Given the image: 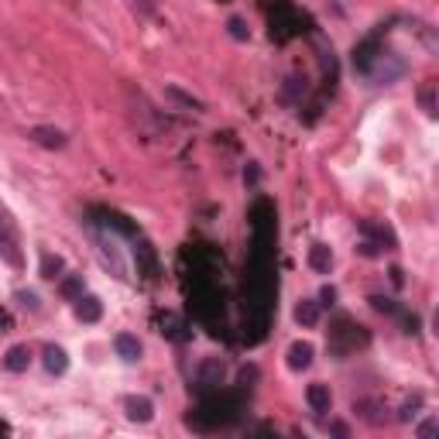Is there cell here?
<instances>
[{"label": "cell", "instance_id": "obj_1", "mask_svg": "<svg viewBox=\"0 0 439 439\" xmlns=\"http://www.w3.org/2000/svg\"><path fill=\"white\" fill-rule=\"evenodd\" d=\"M18 227H14V216L7 213V206H0V254L11 261L14 268H21V251H18Z\"/></svg>", "mask_w": 439, "mask_h": 439}, {"label": "cell", "instance_id": "obj_2", "mask_svg": "<svg viewBox=\"0 0 439 439\" xmlns=\"http://www.w3.org/2000/svg\"><path fill=\"white\" fill-rule=\"evenodd\" d=\"M124 409H128V419H134V422H152V415H155L152 398H144V395H130Z\"/></svg>", "mask_w": 439, "mask_h": 439}, {"label": "cell", "instance_id": "obj_3", "mask_svg": "<svg viewBox=\"0 0 439 439\" xmlns=\"http://www.w3.org/2000/svg\"><path fill=\"white\" fill-rule=\"evenodd\" d=\"M196 378H199V388H203V391L216 388L223 381V364L216 361V357H209V361L199 364V374H196Z\"/></svg>", "mask_w": 439, "mask_h": 439}, {"label": "cell", "instance_id": "obj_4", "mask_svg": "<svg viewBox=\"0 0 439 439\" xmlns=\"http://www.w3.org/2000/svg\"><path fill=\"white\" fill-rule=\"evenodd\" d=\"M35 144H42V148H66V134L58 128H31V134H27Z\"/></svg>", "mask_w": 439, "mask_h": 439}, {"label": "cell", "instance_id": "obj_5", "mask_svg": "<svg viewBox=\"0 0 439 439\" xmlns=\"http://www.w3.org/2000/svg\"><path fill=\"white\" fill-rule=\"evenodd\" d=\"M306 398H309V409L316 415H326L330 409H333V395H330V388L326 385H309Z\"/></svg>", "mask_w": 439, "mask_h": 439}, {"label": "cell", "instance_id": "obj_6", "mask_svg": "<svg viewBox=\"0 0 439 439\" xmlns=\"http://www.w3.org/2000/svg\"><path fill=\"white\" fill-rule=\"evenodd\" d=\"M309 268L312 271H319V275H330V268H333V251H330L326 244H312L309 247Z\"/></svg>", "mask_w": 439, "mask_h": 439}, {"label": "cell", "instance_id": "obj_7", "mask_svg": "<svg viewBox=\"0 0 439 439\" xmlns=\"http://www.w3.org/2000/svg\"><path fill=\"white\" fill-rule=\"evenodd\" d=\"M309 364H312V343H302V340H299V343L288 347V367H292V371H306Z\"/></svg>", "mask_w": 439, "mask_h": 439}, {"label": "cell", "instance_id": "obj_8", "mask_svg": "<svg viewBox=\"0 0 439 439\" xmlns=\"http://www.w3.org/2000/svg\"><path fill=\"white\" fill-rule=\"evenodd\" d=\"M27 364H31V350H27L25 343H18V347H11L7 354H4V367L7 371H27Z\"/></svg>", "mask_w": 439, "mask_h": 439}, {"label": "cell", "instance_id": "obj_9", "mask_svg": "<svg viewBox=\"0 0 439 439\" xmlns=\"http://www.w3.org/2000/svg\"><path fill=\"white\" fill-rule=\"evenodd\" d=\"M76 316L82 319V323H97V319L104 316V306H100V299H97V295H79Z\"/></svg>", "mask_w": 439, "mask_h": 439}, {"label": "cell", "instance_id": "obj_10", "mask_svg": "<svg viewBox=\"0 0 439 439\" xmlns=\"http://www.w3.org/2000/svg\"><path fill=\"white\" fill-rule=\"evenodd\" d=\"M66 367H69L66 350L62 347H45V371L49 374H66Z\"/></svg>", "mask_w": 439, "mask_h": 439}, {"label": "cell", "instance_id": "obj_11", "mask_svg": "<svg viewBox=\"0 0 439 439\" xmlns=\"http://www.w3.org/2000/svg\"><path fill=\"white\" fill-rule=\"evenodd\" d=\"M113 347H117V354L124 361H137L141 357V343H137V336H130V333H120L113 340Z\"/></svg>", "mask_w": 439, "mask_h": 439}, {"label": "cell", "instance_id": "obj_12", "mask_svg": "<svg viewBox=\"0 0 439 439\" xmlns=\"http://www.w3.org/2000/svg\"><path fill=\"white\" fill-rule=\"evenodd\" d=\"M134 254H137L141 268H144V278H158V261H155L152 244H137V247H134Z\"/></svg>", "mask_w": 439, "mask_h": 439}, {"label": "cell", "instance_id": "obj_13", "mask_svg": "<svg viewBox=\"0 0 439 439\" xmlns=\"http://www.w3.org/2000/svg\"><path fill=\"white\" fill-rule=\"evenodd\" d=\"M295 319H299L302 326H316V319H319V302H299Z\"/></svg>", "mask_w": 439, "mask_h": 439}, {"label": "cell", "instance_id": "obj_14", "mask_svg": "<svg viewBox=\"0 0 439 439\" xmlns=\"http://www.w3.org/2000/svg\"><path fill=\"white\" fill-rule=\"evenodd\" d=\"M62 271V258L58 254H42V278H58Z\"/></svg>", "mask_w": 439, "mask_h": 439}, {"label": "cell", "instance_id": "obj_15", "mask_svg": "<svg viewBox=\"0 0 439 439\" xmlns=\"http://www.w3.org/2000/svg\"><path fill=\"white\" fill-rule=\"evenodd\" d=\"M168 97H172V100H179V104H185V106H192L196 113H203V110H206V106L199 104L196 97H189V93H182L179 86H168Z\"/></svg>", "mask_w": 439, "mask_h": 439}, {"label": "cell", "instance_id": "obj_16", "mask_svg": "<svg viewBox=\"0 0 439 439\" xmlns=\"http://www.w3.org/2000/svg\"><path fill=\"white\" fill-rule=\"evenodd\" d=\"M227 31H230L233 42H247V38H251V31H247V25H244V18H230V21H227Z\"/></svg>", "mask_w": 439, "mask_h": 439}, {"label": "cell", "instance_id": "obj_17", "mask_svg": "<svg viewBox=\"0 0 439 439\" xmlns=\"http://www.w3.org/2000/svg\"><path fill=\"white\" fill-rule=\"evenodd\" d=\"M62 295H66V299H79V295H82V275H69V278L62 282Z\"/></svg>", "mask_w": 439, "mask_h": 439}, {"label": "cell", "instance_id": "obj_18", "mask_svg": "<svg viewBox=\"0 0 439 439\" xmlns=\"http://www.w3.org/2000/svg\"><path fill=\"white\" fill-rule=\"evenodd\" d=\"M419 100H422V106H426V113H429V117H436V100H433V82H429V86H426L422 93H419Z\"/></svg>", "mask_w": 439, "mask_h": 439}, {"label": "cell", "instance_id": "obj_19", "mask_svg": "<svg viewBox=\"0 0 439 439\" xmlns=\"http://www.w3.org/2000/svg\"><path fill=\"white\" fill-rule=\"evenodd\" d=\"M161 326H168L165 333L172 336V340H182V323L175 319V316H165V323H161Z\"/></svg>", "mask_w": 439, "mask_h": 439}, {"label": "cell", "instance_id": "obj_20", "mask_svg": "<svg viewBox=\"0 0 439 439\" xmlns=\"http://www.w3.org/2000/svg\"><path fill=\"white\" fill-rule=\"evenodd\" d=\"M18 302L27 306V309H38V295L35 292H18Z\"/></svg>", "mask_w": 439, "mask_h": 439}, {"label": "cell", "instance_id": "obj_21", "mask_svg": "<svg viewBox=\"0 0 439 439\" xmlns=\"http://www.w3.org/2000/svg\"><path fill=\"white\" fill-rule=\"evenodd\" d=\"M371 302H374V309H381V312H395V302H391V299H381V295H374Z\"/></svg>", "mask_w": 439, "mask_h": 439}, {"label": "cell", "instance_id": "obj_22", "mask_svg": "<svg viewBox=\"0 0 439 439\" xmlns=\"http://www.w3.org/2000/svg\"><path fill=\"white\" fill-rule=\"evenodd\" d=\"M436 429H439V422H436V419H429V422H422V426H419V436H433Z\"/></svg>", "mask_w": 439, "mask_h": 439}, {"label": "cell", "instance_id": "obj_23", "mask_svg": "<svg viewBox=\"0 0 439 439\" xmlns=\"http://www.w3.org/2000/svg\"><path fill=\"white\" fill-rule=\"evenodd\" d=\"M319 299H323V302H319V306H333L336 292H333V288H323V292H319Z\"/></svg>", "mask_w": 439, "mask_h": 439}, {"label": "cell", "instance_id": "obj_24", "mask_svg": "<svg viewBox=\"0 0 439 439\" xmlns=\"http://www.w3.org/2000/svg\"><path fill=\"white\" fill-rule=\"evenodd\" d=\"M11 330V319H7V312H0V333H7Z\"/></svg>", "mask_w": 439, "mask_h": 439}, {"label": "cell", "instance_id": "obj_25", "mask_svg": "<svg viewBox=\"0 0 439 439\" xmlns=\"http://www.w3.org/2000/svg\"><path fill=\"white\" fill-rule=\"evenodd\" d=\"M134 4H141V11H148V14L155 11V0H134Z\"/></svg>", "mask_w": 439, "mask_h": 439}, {"label": "cell", "instance_id": "obj_26", "mask_svg": "<svg viewBox=\"0 0 439 439\" xmlns=\"http://www.w3.org/2000/svg\"><path fill=\"white\" fill-rule=\"evenodd\" d=\"M7 433H11V426H7V422H0V436H7Z\"/></svg>", "mask_w": 439, "mask_h": 439}]
</instances>
